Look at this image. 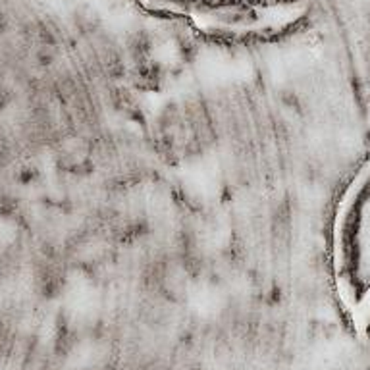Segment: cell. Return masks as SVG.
I'll list each match as a JSON object with an SVG mask.
<instances>
[{
	"label": "cell",
	"instance_id": "obj_1",
	"mask_svg": "<svg viewBox=\"0 0 370 370\" xmlns=\"http://www.w3.org/2000/svg\"><path fill=\"white\" fill-rule=\"evenodd\" d=\"M341 222V267L357 289H370V170L345 203Z\"/></svg>",
	"mask_w": 370,
	"mask_h": 370
}]
</instances>
